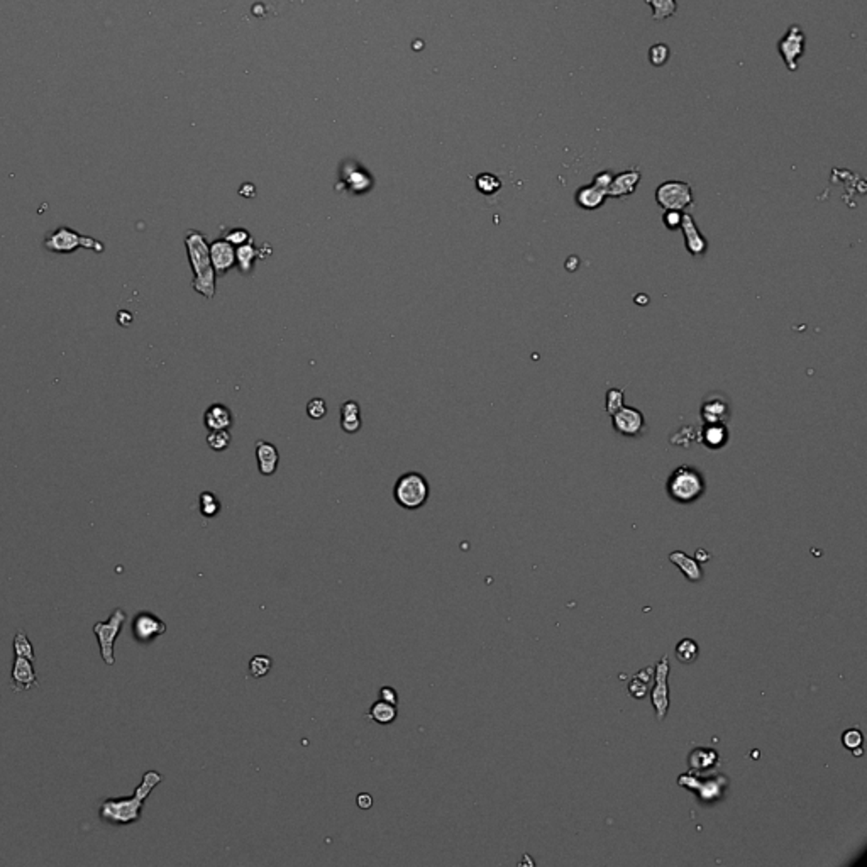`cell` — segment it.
Here are the masks:
<instances>
[{
	"label": "cell",
	"mask_w": 867,
	"mask_h": 867,
	"mask_svg": "<svg viewBox=\"0 0 867 867\" xmlns=\"http://www.w3.org/2000/svg\"><path fill=\"white\" fill-rule=\"evenodd\" d=\"M305 410H307V415L312 420L324 419L327 415V403H326V400H324V399H312L310 402L307 403V407H305Z\"/></svg>",
	"instance_id": "obj_37"
},
{
	"label": "cell",
	"mask_w": 867,
	"mask_h": 867,
	"mask_svg": "<svg viewBox=\"0 0 867 867\" xmlns=\"http://www.w3.org/2000/svg\"><path fill=\"white\" fill-rule=\"evenodd\" d=\"M476 189L483 195H493L502 189V182L493 173H481L476 177Z\"/></svg>",
	"instance_id": "obj_34"
},
{
	"label": "cell",
	"mask_w": 867,
	"mask_h": 867,
	"mask_svg": "<svg viewBox=\"0 0 867 867\" xmlns=\"http://www.w3.org/2000/svg\"><path fill=\"white\" fill-rule=\"evenodd\" d=\"M683 212L685 210H664V225H666L669 231H676V229L681 227V219H683Z\"/></svg>",
	"instance_id": "obj_39"
},
{
	"label": "cell",
	"mask_w": 867,
	"mask_h": 867,
	"mask_svg": "<svg viewBox=\"0 0 867 867\" xmlns=\"http://www.w3.org/2000/svg\"><path fill=\"white\" fill-rule=\"evenodd\" d=\"M805 48H807V36H805L801 26H789L785 36L778 43V53L781 55L782 63L786 64L789 71L798 70L800 61L805 55Z\"/></svg>",
	"instance_id": "obj_8"
},
{
	"label": "cell",
	"mask_w": 867,
	"mask_h": 867,
	"mask_svg": "<svg viewBox=\"0 0 867 867\" xmlns=\"http://www.w3.org/2000/svg\"><path fill=\"white\" fill-rule=\"evenodd\" d=\"M656 202L664 210H685L693 204V190L686 182L667 179L656 189Z\"/></svg>",
	"instance_id": "obj_7"
},
{
	"label": "cell",
	"mask_w": 867,
	"mask_h": 867,
	"mask_svg": "<svg viewBox=\"0 0 867 867\" xmlns=\"http://www.w3.org/2000/svg\"><path fill=\"white\" fill-rule=\"evenodd\" d=\"M667 676H669V659L667 656H663L659 664L654 671V690H652V705H654L656 713L659 720H664L669 710V685H667Z\"/></svg>",
	"instance_id": "obj_9"
},
{
	"label": "cell",
	"mask_w": 867,
	"mask_h": 867,
	"mask_svg": "<svg viewBox=\"0 0 867 867\" xmlns=\"http://www.w3.org/2000/svg\"><path fill=\"white\" fill-rule=\"evenodd\" d=\"M701 442L708 449H721L728 442L727 423H705L701 432Z\"/></svg>",
	"instance_id": "obj_21"
},
{
	"label": "cell",
	"mask_w": 867,
	"mask_h": 867,
	"mask_svg": "<svg viewBox=\"0 0 867 867\" xmlns=\"http://www.w3.org/2000/svg\"><path fill=\"white\" fill-rule=\"evenodd\" d=\"M204 423L209 430L229 429L234 423V417H232V412L229 410V407L222 403H213L205 410Z\"/></svg>",
	"instance_id": "obj_19"
},
{
	"label": "cell",
	"mask_w": 867,
	"mask_h": 867,
	"mask_svg": "<svg viewBox=\"0 0 867 867\" xmlns=\"http://www.w3.org/2000/svg\"><path fill=\"white\" fill-rule=\"evenodd\" d=\"M271 667H273V659H271L270 656L258 654L249 660V674L253 676L254 679L265 678V676L271 671Z\"/></svg>",
	"instance_id": "obj_33"
},
{
	"label": "cell",
	"mask_w": 867,
	"mask_h": 867,
	"mask_svg": "<svg viewBox=\"0 0 867 867\" xmlns=\"http://www.w3.org/2000/svg\"><path fill=\"white\" fill-rule=\"evenodd\" d=\"M43 246L46 251H49V253H56V254L75 253V251L80 249V247L95 251V253H104L105 251L104 243L91 238V236L80 234V232H76L70 227H64V225H60V227L55 229V231L48 232L43 240Z\"/></svg>",
	"instance_id": "obj_4"
},
{
	"label": "cell",
	"mask_w": 867,
	"mask_h": 867,
	"mask_svg": "<svg viewBox=\"0 0 867 867\" xmlns=\"http://www.w3.org/2000/svg\"><path fill=\"white\" fill-rule=\"evenodd\" d=\"M669 58H671V49L667 44L658 43L649 48V63H651L652 67H656V68L664 67V64L669 61Z\"/></svg>",
	"instance_id": "obj_35"
},
{
	"label": "cell",
	"mask_w": 867,
	"mask_h": 867,
	"mask_svg": "<svg viewBox=\"0 0 867 867\" xmlns=\"http://www.w3.org/2000/svg\"><path fill=\"white\" fill-rule=\"evenodd\" d=\"M430 495L429 481L420 473H405L393 487V498L405 510H419L427 503Z\"/></svg>",
	"instance_id": "obj_5"
},
{
	"label": "cell",
	"mask_w": 867,
	"mask_h": 867,
	"mask_svg": "<svg viewBox=\"0 0 867 867\" xmlns=\"http://www.w3.org/2000/svg\"><path fill=\"white\" fill-rule=\"evenodd\" d=\"M12 645H14V654L19 656V658H26V659H29V660L36 659V654H34L33 644H30V640L28 639V636H26V633L22 632V630L15 632L14 644Z\"/></svg>",
	"instance_id": "obj_32"
},
{
	"label": "cell",
	"mask_w": 867,
	"mask_h": 867,
	"mask_svg": "<svg viewBox=\"0 0 867 867\" xmlns=\"http://www.w3.org/2000/svg\"><path fill=\"white\" fill-rule=\"evenodd\" d=\"M700 414L703 423H727L732 415V405L721 393H712L703 400Z\"/></svg>",
	"instance_id": "obj_13"
},
{
	"label": "cell",
	"mask_w": 867,
	"mask_h": 867,
	"mask_svg": "<svg viewBox=\"0 0 867 867\" xmlns=\"http://www.w3.org/2000/svg\"><path fill=\"white\" fill-rule=\"evenodd\" d=\"M380 700L392 703V705H396V703H399V693H396V690L392 688V686H383V688L380 690Z\"/></svg>",
	"instance_id": "obj_42"
},
{
	"label": "cell",
	"mask_w": 867,
	"mask_h": 867,
	"mask_svg": "<svg viewBox=\"0 0 867 867\" xmlns=\"http://www.w3.org/2000/svg\"><path fill=\"white\" fill-rule=\"evenodd\" d=\"M37 685H40V681H37L33 660L15 656L12 664V678H10V688H12V691L21 693V691H29L33 686Z\"/></svg>",
	"instance_id": "obj_15"
},
{
	"label": "cell",
	"mask_w": 867,
	"mask_h": 867,
	"mask_svg": "<svg viewBox=\"0 0 867 867\" xmlns=\"http://www.w3.org/2000/svg\"><path fill=\"white\" fill-rule=\"evenodd\" d=\"M697 559L698 561H710V554L706 552V551H701V549H698V551H697Z\"/></svg>",
	"instance_id": "obj_44"
},
{
	"label": "cell",
	"mask_w": 867,
	"mask_h": 867,
	"mask_svg": "<svg viewBox=\"0 0 867 867\" xmlns=\"http://www.w3.org/2000/svg\"><path fill=\"white\" fill-rule=\"evenodd\" d=\"M125 612L121 608H116L105 622H97L94 625V633L97 637L98 647H100V656L107 666L116 664V656H114V644L119 637L122 627L125 624Z\"/></svg>",
	"instance_id": "obj_6"
},
{
	"label": "cell",
	"mask_w": 867,
	"mask_h": 867,
	"mask_svg": "<svg viewBox=\"0 0 867 867\" xmlns=\"http://www.w3.org/2000/svg\"><path fill=\"white\" fill-rule=\"evenodd\" d=\"M640 178H642V175H640V171L637 170V168H632V170L613 175V179H612V183H610V189H608V192H606V195H608L610 198L629 197V195H632L637 190V186H639V183H640Z\"/></svg>",
	"instance_id": "obj_17"
},
{
	"label": "cell",
	"mask_w": 867,
	"mask_h": 867,
	"mask_svg": "<svg viewBox=\"0 0 867 867\" xmlns=\"http://www.w3.org/2000/svg\"><path fill=\"white\" fill-rule=\"evenodd\" d=\"M399 717V708L396 705H392V703L383 701V700H378L374 701L368 712V718H371L373 721L380 725H389L396 720Z\"/></svg>",
	"instance_id": "obj_25"
},
{
	"label": "cell",
	"mask_w": 867,
	"mask_h": 867,
	"mask_svg": "<svg viewBox=\"0 0 867 867\" xmlns=\"http://www.w3.org/2000/svg\"><path fill=\"white\" fill-rule=\"evenodd\" d=\"M232 441V435L229 432V429H219V430H210L207 435V444L209 448L216 453H222L231 446Z\"/></svg>",
	"instance_id": "obj_30"
},
{
	"label": "cell",
	"mask_w": 867,
	"mask_h": 867,
	"mask_svg": "<svg viewBox=\"0 0 867 867\" xmlns=\"http://www.w3.org/2000/svg\"><path fill=\"white\" fill-rule=\"evenodd\" d=\"M185 247L193 271L192 288L207 300H212L216 297L217 274L210 261L207 238L200 231H189L185 236Z\"/></svg>",
	"instance_id": "obj_2"
},
{
	"label": "cell",
	"mask_w": 867,
	"mask_h": 867,
	"mask_svg": "<svg viewBox=\"0 0 867 867\" xmlns=\"http://www.w3.org/2000/svg\"><path fill=\"white\" fill-rule=\"evenodd\" d=\"M669 559H671V563L678 566L679 571H681L691 583H700L703 579V571H701L700 564L697 563V559L686 556V554L681 551L671 552Z\"/></svg>",
	"instance_id": "obj_22"
},
{
	"label": "cell",
	"mask_w": 867,
	"mask_h": 867,
	"mask_svg": "<svg viewBox=\"0 0 867 867\" xmlns=\"http://www.w3.org/2000/svg\"><path fill=\"white\" fill-rule=\"evenodd\" d=\"M256 459H258V469L263 476H273L280 463V453L271 442L258 441L256 442Z\"/></svg>",
	"instance_id": "obj_18"
},
{
	"label": "cell",
	"mask_w": 867,
	"mask_h": 867,
	"mask_svg": "<svg viewBox=\"0 0 867 867\" xmlns=\"http://www.w3.org/2000/svg\"><path fill=\"white\" fill-rule=\"evenodd\" d=\"M676 658H678L679 663H683V664L694 663L698 658L697 642L691 639H683L681 642L676 645Z\"/></svg>",
	"instance_id": "obj_31"
},
{
	"label": "cell",
	"mask_w": 867,
	"mask_h": 867,
	"mask_svg": "<svg viewBox=\"0 0 867 867\" xmlns=\"http://www.w3.org/2000/svg\"><path fill=\"white\" fill-rule=\"evenodd\" d=\"M132 637L139 644H151L166 632V624L150 612L137 613L131 625Z\"/></svg>",
	"instance_id": "obj_10"
},
{
	"label": "cell",
	"mask_w": 867,
	"mask_h": 867,
	"mask_svg": "<svg viewBox=\"0 0 867 867\" xmlns=\"http://www.w3.org/2000/svg\"><path fill=\"white\" fill-rule=\"evenodd\" d=\"M678 782L683 786V788H688L691 789V791L697 793L701 801L720 800L725 786L728 785L727 778H724V776L705 779V781H703V779L691 776V774H685V776H681L678 779Z\"/></svg>",
	"instance_id": "obj_11"
},
{
	"label": "cell",
	"mask_w": 867,
	"mask_h": 867,
	"mask_svg": "<svg viewBox=\"0 0 867 867\" xmlns=\"http://www.w3.org/2000/svg\"><path fill=\"white\" fill-rule=\"evenodd\" d=\"M652 681H654V669L652 667H645V669L639 671V673L633 676V679L629 685V691L632 694V698L642 700V698L647 697V693L651 691Z\"/></svg>",
	"instance_id": "obj_24"
},
{
	"label": "cell",
	"mask_w": 867,
	"mask_h": 867,
	"mask_svg": "<svg viewBox=\"0 0 867 867\" xmlns=\"http://www.w3.org/2000/svg\"><path fill=\"white\" fill-rule=\"evenodd\" d=\"M163 781V774L158 771H148L141 779L139 786H136V791L132 796L124 798H104L98 805V816L104 823L117 825H132L139 822L143 815L144 803L146 798L152 793V789Z\"/></svg>",
	"instance_id": "obj_1"
},
{
	"label": "cell",
	"mask_w": 867,
	"mask_h": 867,
	"mask_svg": "<svg viewBox=\"0 0 867 867\" xmlns=\"http://www.w3.org/2000/svg\"><path fill=\"white\" fill-rule=\"evenodd\" d=\"M612 179H613L612 171L605 170V171H599V173L595 175L593 182H591V183H593L595 186H598V189H602V190H605V192H608L610 183H612ZM606 197H608V195H606Z\"/></svg>",
	"instance_id": "obj_40"
},
{
	"label": "cell",
	"mask_w": 867,
	"mask_h": 867,
	"mask_svg": "<svg viewBox=\"0 0 867 867\" xmlns=\"http://www.w3.org/2000/svg\"><path fill=\"white\" fill-rule=\"evenodd\" d=\"M341 429L346 434H356L361 429V408L354 400L341 405Z\"/></svg>",
	"instance_id": "obj_23"
},
{
	"label": "cell",
	"mask_w": 867,
	"mask_h": 867,
	"mask_svg": "<svg viewBox=\"0 0 867 867\" xmlns=\"http://www.w3.org/2000/svg\"><path fill=\"white\" fill-rule=\"evenodd\" d=\"M198 509H200V514L204 515V517H207V518L216 517V515L220 511L219 498H217L216 493H212V491H204V493H200V496H198Z\"/></svg>",
	"instance_id": "obj_29"
},
{
	"label": "cell",
	"mask_w": 867,
	"mask_h": 867,
	"mask_svg": "<svg viewBox=\"0 0 867 867\" xmlns=\"http://www.w3.org/2000/svg\"><path fill=\"white\" fill-rule=\"evenodd\" d=\"M718 764V754L715 751H710V748H697L690 754V767H693V771H708L713 769Z\"/></svg>",
	"instance_id": "obj_27"
},
{
	"label": "cell",
	"mask_w": 867,
	"mask_h": 867,
	"mask_svg": "<svg viewBox=\"0 0 867 867\" xmlns=\"http://www.w3.org/2000/svg\"><path fill=\"white\" fill-rule=\"evenodd\" d=\"M652 10L654 21H666L678 12V0H645Z\"/></svg>",
	"instance_id": "obj_28"
},
{
	"label": "cell",
	"mask_w": 867,
	"mask_h": 867,
	"mask_svg": "<svg viewBox=\"0 0 867 867\" xmlns=\"http://www.w3.org/2000/svg\"><path fill=\"white\" fill-rule=\"evenodd\" d=\"M224 239L229 240L232 246H243V244L253 240V238H251V234L246 231V229H231V231L225 234Z\"/></svg>",
	"instance_id": "obj_38"
},
{
	"label": "cell",
	"mask_w": 867,
	"mask_h": 867,
	"mask_svg": "<svg viewBox=\"0 0 867 867\" xmlns=\"http://www.w3.org/2000/svg\"><path fill=\"white\" fill-rule=\"evenodd\" d=\"M356 803H358V807H359V808H362V809L371 808V807H373V796H371V794H368V793H361V794H358Z\"/></svg>",
	"instance_id": "obj_43"
},
{
	"label": "cell",
	"mask_w": 867,
	"mask_h": 867,
	"mask_svg": "<svg viewBox=\"0 0 867 867\" xmlns=\"http://www.w3.org/2000/svg\"><path fill=\"white\" fill-rule=\"evenodd\" d=\"M624 399H625V393L624 389L620 388H610L606 392V412L610 415H613L615 412L620 410L624 407Z\"/></svg>",
	"instance_id": "obj_36"
},
{
	"label": "cell",
	"mask_w": 867,
	"mask_h": 867,
	"mask_svg": "<svg viewBox=\"0 0 867 867\" xmlns=\"http://www.w3.org/2000/svg\"><path fill=\"white\" fill-rule=\"evenodd\" d=\"M613 429L624 437H637L644 432L645 419L639 408L633 407H622L612 415Z\"/></svg>",
	"instance_id": "obj_12"
},
{
	"label": "cell",
	"mask_w": 867,
	"mask_h": 867,
	"mask_svg": "<svg viewBox=\"0 0 867 867\" xmlns=\"http://www.w3.org/2000/svg\"><path fill=\"white\" fill-rule=\"evenodd\" d=\"M606 198H608V197H606L605 190L598 189V186H595L593 183H590V185H584V186H581V189H578V192H576V195H575L576 205H578L579 209H584V210H597V209H599L603 204H605Z\"/></svg>",
	"instance_id": "obj_20"
},
{
	"label": "cell",
	"mask_w": 867,
	"mask_h": 867,
	"mask_svg": "<svg viewBox=\"0 0 867 867\" xmlns=\"http://www.w3.org/2000/svg\"><path fill=\"white\" fill-rule=\"evenodd\" d=\"M706 481L700 469L683 464L676 468L666 481L667 496L676 503L690 505L705 495Z\"/></svg>",
	"instance_id": "obj_3"
},
{
	"label": "cell",
	"mask_w": 867,
	"mask_h": 867,
	"mask_svg": "<svg viewBox=\"0 0 867 867\" xmlns=\"http://www.w3.org/2000/svg\"><path fill=\"white\" fill-rule=\"evenodd\" d=\"M256 258H259V247L254 246L253 240L238 246V249H236V265L243 274H249L253 271Z\"/></svg>",
	"instance_id": "obj_26"
},
{
	"label": "cell",
	"mask_w": 867,
	"mask_h": 867,
	"mask_svg": "<svg viewBox=\"0 0 867 867\" xmlns=\"http://www.w3.org/2000/svg\"><path fill=\"white\" fill-rule=\"evenodd\" d=\"M842 740H843V744H846L847 748H852V751H854L855 747H861L862 733L859 732V730H847L846 733H843Z\"/></svg>",
	"instance_id": "obj_41"
},
{
	"label": "cell",
	"mask_w": 867,
	"mask_h": 867,
	"mask_svg": "<svg viewBox=\"0 0 867 867\" xmlns=\"http://www.w3.org/2000/svg\"><path fill=\"white\" fill-rule=\"evenodd\" d=\"M210 261L217 277H224L236 266V246L224 238L213 240L210 243Z\"/></svg>",
	"instance_id": "obj_14"
},
{
	"label": "cell",
	"mask_w": 867,
	"mask_h": 867,
	"mask_svg": "<svg viewBox=\"0 0 867 867\" xmlns=\"http://www.w3.org/2000/svg\"><path fill=\"white\" fill-rule=\"evenodd\" d=\"M679 229H681L683 234H685V244L690 254L701 256L706 253V249H708V240H706L705 236L698 231L693 216H690L688 212H683L681 227Z\"/></svg>",
	"instance_id": "obj_16"
}]
</instances>
